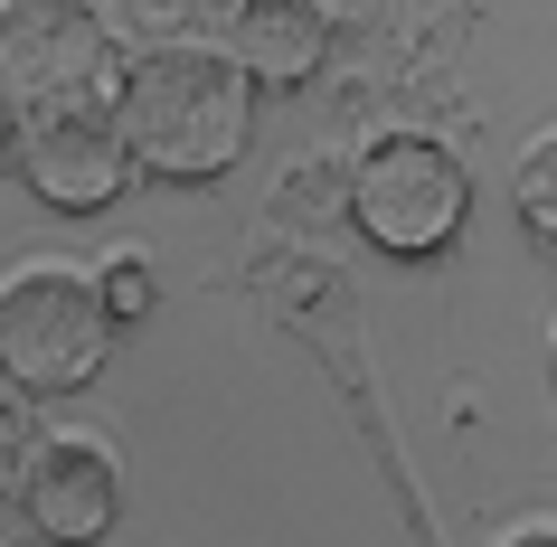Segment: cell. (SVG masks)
Returning <instances> with one entry per match:
<instances>
[{
  "label": "cell",
  "instance_id": "11",
  "mask_svg": "<svg viewBox=\"0 0 557 547\" xmlns=\"http://www.w3.org/2000/svg\"><path fill=\"white\" fill-rule=\"evenodd\" d=\"M510 547H557V538H510Z\"/></svg>",
  "mask_w": 557,
  "mask_h": 547
},
{
  "label": "cell",
  "instance_id": "6",
  "mask_svg": "<svg viewBox=\"0 0 557 547\" xmlns=\"http://www.w3.org/2000/svg\"><path fill=\"white\" fill-rule=\"evenodd\" d=\"M114 510H123V482H114V462L95 453V444H48L20 472V519L48 547H95L114 529Z\"/></svg>",
  "mask_w": 557,
  "mask_h": 547
},
{
  "label": "cell",
  "instance_id": "5",
  "mask_svg": "<svg viewBox=\"0 0 557 547\" xmlns=\"http://www.w3.org/2000/svg\"><path fill=\"white\" fill-rule=\"evenodd\" d=\"M20 171H29V189L48 208H66V217H95V208L123 199V179H133V161H123V133L114 114L95 104V114H29V133H20Z\"/></svg>",
  "mask_w": 557,
  "mask_h": 547
},
{
  "label": "cell",
  "instance_id": "9",
  "mask_svg": "<svg viewBox=\"0 0 557 547\" xmlns=\"http://www.w3.org/2000/svg\"><path fill=\"white\" fill-rule=\"evenodd\" d=\"M95 293H104V312H114V331H123V321H143L151 302H161V284H151V264H143V256L104 264V284H95Z\"/></svg>",
  "mask_w": 557,
  "mask_h": 547
},
{
  "label": "cell",
  "instance_id": "2",
  "mask_svg": "<svg viewBox=\"0 0 557 547\" xmlns=\"http://www.w3.org/2000/svg\"><path fill=\"white\" fill-rule=\"evenodd\" d=\"M114 349V312L76 264H38L0 293V377H20L29 397H66L86 387Z\"/></svg>",
  "mask_w": 557,
  "mask_h": 547
},
{
  "label": "cell",
  "instance_id": "1",
  "mask_svg": "<svg viewBox=\"0 0 557 547\" xmlns=\"http://www.w3.org/2000/svg\"><path fill=\"white\" fill-rule=\"evenodd\" d=\"M114 133L123 161L171 189H199V179H227L256 142V86L236 76L227 48H143V58L114 76Z\"/></svg>",
  "mask_w": 557,
  "mask_h": 547
},
{
  "label": "cell",
  "instance_id": "7",
  "mask_svg": "<svg viewBox=\"0 0 557 547\" xmlns=\"http://www.w3.org/2000/svg\"><path fill=\"white\" fill-rule=\"evenodd\" d=\"M331 58V20L312 0H246L236 10V76L246 86H302Z\"/></svg>",
  "mask_w": 557,
  "mask_h": 547
},
{
  "label": "cell",
  "instance_id": "3",
  "mask_svg": "<svg viewBox=\"0 0 557 547\" xmlns=\"http://www.w3.org/2000/svg\"><path fill=\"white\" fill-rule=\"evenodd\" d=\"M350 217L379 256H444L472 217V179L463 161L425 133H387L350 179Z\"/></svg>",
  "mask_w": 557,
  "mask_h": 547
},
{
  "label": "cell",
  "instance_id": "4",
  "mask_svg": "<svg viewBox=\"0 0 557 547\" xmlns=\"http://www.w3.org/2000/svg\"><path fill=\"white\" fill-rule=\"evenodd\" d=\"M114 86V48L86 10H0V95L29 114H95Z\"/></svg>",
  "mask_w": 557,
  "mask_h": 547
},
{
  "label": "cell",
  "instance_id": "8",
  "mask_svg": "<svg viewBox=\"0 0 557 547\" xmlns=\"http://www.w3.org/2000/svg\"><path fill=\"white\" fill-rule=\"evenodd\" d=\"M510 199H520V227L557 246V133H548V142H539V151L520 161V189H510Z\"/></svg>",
  "mask_w": 557,
  "mask_h": 547
},
{
  "label": "cell",
  "instance_id": "10",
  "mask_svg": "<svg viewBox=\"0 0 557 547\" xmlns=\"http://www.w3.org/2000/svg\"><path fill=\"white\" fill-rule=\"evenodd\" d=\"M20 142V104H10V95H0V151Z\"/></svg>",
  "mask_w": 557,
  "mask_h": 547
}]
</instances>
